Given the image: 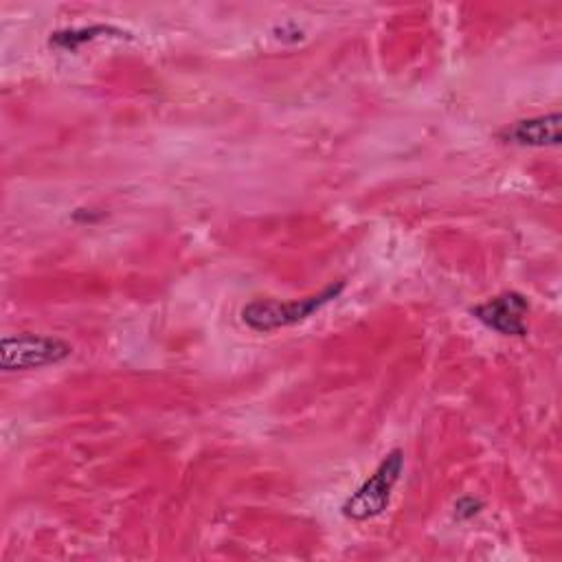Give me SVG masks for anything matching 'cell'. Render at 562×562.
Segmentation results:
<instances>
[{
  "mask_svg": "<svg viewBox=\"0 0 562 562\" xmlns=\"http://www.w3.org/2000/svg\"><path fill=\"white\" fill-rule=\"evenodd\" d=\"M345 290V281L329 283L318 294L294 299V301H277V299H255L241 307V321L255 331H272L279 327H288L310 318L323 305L334 301Z\"/></svg>",
  "mask_w": 562,
  "mask_h": 562,
  "instance_id": "1",
  "label": "cell"
},
{
  "mask_svg": "<svg viewBox=\"0 0 562 562\" xmlns=\"http://www.w3.org/2000/svg\"><path fill=\"white\" fill-rule=\"evenodd\" d=\"M404 470V452L393 448L373 470V474L342 503V516L349 520H369L382 514L391 501V492Z\"/></svg>",
  "mask_w": 562,
  "mask_h": 562,
  "instance_id": "2",
  "label": "cell"
},
{
  "mask_svg": "<svg viewBox=\"0 0 562 562\" xmlns=\"http://www.w3.org/2000/svg\"><path fill=\"white\" fill-rule=\"evenodd\" d=\"M72 345L57 336L15 334L0 340V367L2 371L42 369L70 358Z\"/></svg>",
  "mask_w": 562,
  "mask_h": 562,
  "instance_id": "3",
  "label": "cell"
},
{
  "mask_svg": "<svg viewBox=\"0 0 562 562\" xmlns=\"http://www.w3.org/2000/svg\"><path fill=\"white\" fill-rule=\"evenodd\" d=\"M472 316L485 327L494 329L501 336H525L527 334V314L529 303L520 292H501L485 303L474 305Z\"/></svg>",
  "mask_w": 562,
  "mask_h": 562,
  "instance_id": "4",
  "label": "cell"
},
{
  "mask_svg": "<svg viewBox=\"0 0 562 562\" xmlns=\"http://www.w3.org/2000/svg\"><path fill=\"white\" fill-rule=\"evenodd\" d=\"M560 112L522 119L501 130L498 138L522 147H555L560 145Z\"/></svg>",
  "mask_w": 562,
  "mask_h": 562,
  "instance_id": "5",
  "label": "cell"
},
{
  "mask_svg": "<svg viewBox=\"0 0 562 562\" xmlns=\"http://www.w3.org/2000/svg\"><path fill=\"white\" fill-rule=\"evenodd\" d=\"M101 35H114V37H125L127 33H123L121 29L114 26H103V24H94V26H83V29H68V31H55L48 37V44L61 50H77L81 44L92 42Z\"/></svg>",
  "mask_w": 562,
  "mask_h": 562,
  "instance_id": "6",
  "label": "cell"
},
{
  "mask_svg": "<svg viewBox=\"0 0 562 562\" xmlns=\"http://www.w3.org/2000/svg\"><path fill=\"white\" fill-rule=\"evenodd\" d=\"M483 509V501L474 498V496H463L454 503V516L459 520H468V518H474L479 512Z\"/></svg>",
  "mask_w": 562,
  "mask_h": 562,
  "instance_id": "7",
  "label": "cell"
}]
</instances>
